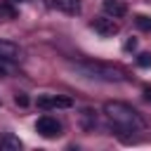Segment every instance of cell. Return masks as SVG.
<instances>
[{
	"mask_svg": "<svg viewBox=\"0 0 151 151\" xmlns=\"http://www.w3.org/2000/svg\"><path fill=\"white\" fill-rule=\"evenodd\" d=\"M14 101H17V104H19V106H26V104H28V97H26V94H24V92H19V94H17V97H14Z\"/></svg>",
	"mask_w": 151,
	"mask_h": 151,
	"instance_id": "cell-13",
	"label": "cell"
},
{
	"mask_svg": "<svg viewBox=\"0 0 151 151\" xmlns=\"http://www.w3.org/2000/svg\"><path fill=\"white\" fill-rule=\"evenodd\" d=\"M35 132L45 139H52V137H59L61 134V125L57 123V118L52 116H40L35 120Z\"/></svg>",
	"mask_w": 151,
	"mask_h": 151,
	"instance_id": "cell-3",
	"label": "cell"
},
{
	"mask_svg": "<svg viewBox=\"0 0 151 151\" xmlns=\"http://www.w3.org/2000/svg\"><path fill=\"white\" fill-rule=\"evenodd\" d=\"M38 109H68V106H73V101L68 99V97H57V94H40L38 97Z\"/></svg>",
	"mask_w": 151,
	"mask_h": 151,
	"instance_id": "cell-5",
	"label": "cell"
},
{
	"mask_svg": "<svg viewBox=\"0 0 151 151\" xmlns=\"http://www.w3.org/2000/svg\"><path fill=\"white\" fill-rule=\"evenodd\" d=\"M9 73H12V66L7 64V59H2V57H0V78H7Z\"/></svg>",
	"mask_w": 151,
	"mask_h": 151,
	"instance_id": "cell-11",
	"label": "cell"
},
{
	"mask_svg": "<svg viewBox=\"0 0 151 151\" xmlns=\"http://www.w3.org/2000/svg\"><path fill=\"white\" fill-rule=\"evenodd\" d=\"M134 24H137L142 31H151V17H146V14H137V17H134Z\"/></svg>",
	"mask_w": 151,
	"mask_h": 151,
	"instance_id": "cell-10",
	"label": "cell"
},
{
	"mask_svg": "<svg viewBox=\"0 0 151 151\" xmlns=\"http://www.w3.org/2000/svg\"><path fill=\"white\" fill-rule=\"evenodd\" d=\"M90 26L99 33V35H104V38H111V35H116L118 33V24L113 21V17H97V19H92L90 21Z\"/></svg>",
	"mask_w": 151,
	"mask_h": 151,
	"instance_id": "cell-4",
	"label": "cell"
},
{
	"mask_svg": "<svg viewBox=\"0 0 151 151\" xmlns=\"http://www.w3.org/2000/svg\"><path fill=\"white\" fill-rule=\"evenodd\" d=\"M52 7L64 14H80V0H52Z\"/></svg>",
	"mask_w": 151,
	"mask_h": 151,
	"instance_id": "cell-6",
	"label": "cell"
},
{
	"mask_svg": "<svg viewBox=\"0 0 151 151\" xmlns=\"http://www.w3.org/2000/svg\"><path fill=\"white\" fill-rule=\"evenodd\" d=\"M12 2H21V0H12Z\"/></svg>",
	"mask_w": 151,
	"mask_h": 151,
	"instance_id": "cell-15",
	"label": "cell"
},
{
	"mask_svg": "<svg viewBox=\"0 0 151 151\" xmlns=\"http://www.w3.org/2000/svg\"><path fill=\"white\" fill-rule=\"evenodd\" d=\"M104 113H106L109 123H111L118 132H139V130L144 127L142 116H139L130 104H123V101H106V104H104Z\"/></svg>",
	"mask_w": 151,
	"mask_h": 151,
	"instance_id": "cell-1",
	"label": "cell"
},
{
	"mask_svg": "<svg viewBox=\"0 0 151 151\" xmlns=\"http://www.w3.org/2000/svg\"><path fill=\"white\" fill-rule=\"evenodd\" d=\"M104 12L109 17H113V19H120V17H125L127 7L123 2H118V0H104Z\"/></svg>",
	"mask_w": 151,
	"mask_h": 151,
	"instance_id": "cell-8",
	"label": "cell"
},
{
	"mask_svg": "<svg viewBox=\"0 0 151 151\" xmlns=\"http://www.w3.org/2000/svg\"><path fill=\"white\" fill-rule=\"evenodd\" d=\"M21 149V139L12 132H2L0 134V151H19Z\"/></svg>",
	"mask_w": 151,
	"mask_h": 151,
	"instance_id": "cell-7",
	"label": "cell"
},
{
	"mask_svg": "<svg viewBox=\"0 0 151 151\" xmlns=\"http://www.w3.org/2000/svg\"><path fill=\"white\" fill-rule=\"evenodd\" d=\"M0 57L7 59V61H12V59L19 57V47L14 42H9V40H0Z\"/></svg>",
	"mask_w": 151,
	"mask_h": 151,
	"instance_id": "cell-9",
	"label": "cell"
},
{
	"mask_svg": "<svg viewBox=\"0 0 151 151\" xmlns=\"http://www.w3.org/2000/svg\"><path fill=\"white\" fill-rule=\"evenodd\" d=\"M134 47H137V40H134V38H130V40L125 42V50H134Z\"/></svg>",
	"mask_w": 151,
	"mask_h": 151,
	"instance_id": "cell-14",
	"label": "cell"
},
{
	"mask_svg": "<svg viewBox=\"0 0 151 151\" xmlns=\"http://www.w3.org/2000/svg\"><path fill=\"white\" fill-rule=\"evenodd\" d=\"M137 64H139V66H151V54H149V52H142V54L137 57Z\"/></svg>",
	"mask_w": 151,
	"mask_h": 151,
	"instance_id": "cell-12",
	"label": "cell"
},
{
	"mask_svg": "<svg viewBox=\"0 0 151 151\" xmlns=\"http://www.w3.org/2000/svg\"><path fill=\"white\" fill-rule=\"evenodd\" d=\"M73 71L80 76V78H87V80H99V83H120L123 80V73L106 66V64H99V61H78L73 64Z\"/></svg>",
	"mask_w": 151,
	"mask_h": 151,
	"instance_id": "cell-2",
	"label": "cell"
}]
</instances>
